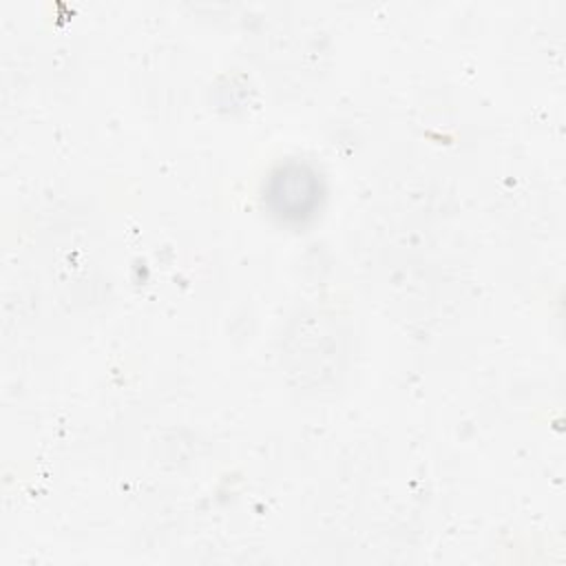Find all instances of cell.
Returning <instances> with one entry per match:
<instances>
[{
	"instance_id": "6da1fadb",
	"label": "cell",
	"mask_w": 566,
	"mask_h": 566,
	"mask_svg": "<svg viewBox=\"0 0 566 566\" xmlns=\"http://www.w3.org/2000/svg\"><path fill=\"white\" fill-rule=\"evenodd\" d=\"M276 212L285 217H303L316 206L318 181L305 166L292 164L281 168L272 177V188L268 192Z\"/></svg>"
}]
</instances>
